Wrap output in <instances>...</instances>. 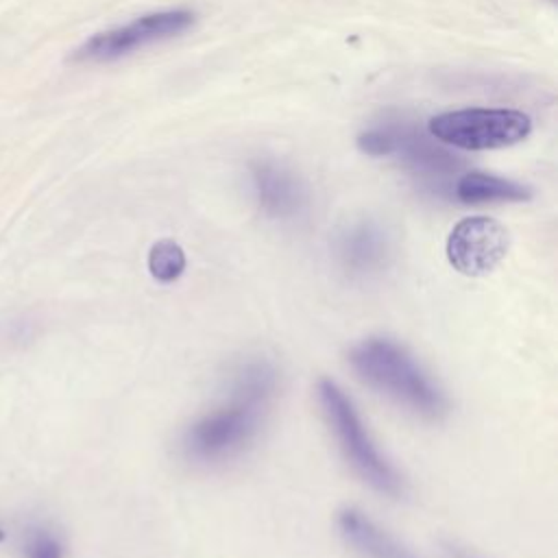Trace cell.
<instances>
[{"label":"cell","mask_w":558,"mask_h":558,"mask_svg":"<svg viewBox=\"0 0 558 558\" xmlns=\"http://www.w3.org/2000/svg\"><path fill=\"white\" fill-rule=\"evenodd\" d=\"M277 397L279 371L272 360L253 355L235 364L220 399L183 429V460L203 469L238 460L259 438Z\"/></svg>","instance_id":"cell-1"},{"label":"cell","mask_w":558,"mask_h":558,"mask_svg":"<svg viewBox=\"0 0 558 558\" xmlns=\"http://www.w3.org/2000/svg\"><path fill=\"white\" fill-rule=\"evenodd\" d=\"M347 362L362 384L416 418L438 421L447 414L445 390L401 342L368 336L349 349Z\"/></svg>","instance_id":"cell-2"},{"label":"cell","mask_w":558,"mask_h":558,"mask_svg":"<svg viewBox=\"0 0 558 558\" xmlns=\"http://www.w3.org/2000/svg\"><path fill=\"white\" fill-rule=\"evenodd\" d=\"M316 401L351 471L375 493L392 499L403 497L405 495L403 473L379 449V445L375 442L373 434L368 432L360 410L355 408L347 390L338 381L329 377H320L316 381Z\"/></svg>","instance_id":"cell-3"},{"label":"cell","mask_w":558,"mask_h":558,"mask_svg":"<svg viewBox=\"0 0 558 558\" xmlns=\"http://www.w3.org/2000/svg\"><path fill=\"white\" fill-rule=\"evenodd\" d=\"M532 122L517 109H460L438 113L429 120V133L464 150L504 148L525 140Z\"/></svg>","instance_id":"cell-4"},{"label":"cell","mask_w":558,"mask_h":558,"mask_svg":"<svg viewBox=\"0 0 558 558\" xmlns=\"http://www.w3.org/2000/svg\"><path fill=\"white\" fill-rule=\"evenodd\" d=\"M194 22V13L187 9H168L157 13H146L135 17L133 22L98 33L89 37L74 54L76 61L102 63L113 61L124 54H131L137 48H144L155 41H163L177 37L179 33L187 31Z\"/></svg>","instance_id":"cell-5"},{"label":"cell","mask_w":558,"mask_h":558,"mask_svg":"<svg viewBox=\"0 0 558 558\" xmlns=\"http://www.w3.org/2000/svg\"><path fill=\"white\" fill-rule=\"evenodd\" d=\"M508 231L488 216H469L453 225L447 238L449 264L469 277L490 272L508 253Z\"/></svg>","instance_id":"cell-6"},{"label":"cell","mask_w":558,"mask_h":558,"mask_svg":"<svg viewBox=\"0 0 558 558\" xmlns=\"http://www.w3.org/2000/svg\"><path fill=\"white\" fill-rule=\"evenodd\" d=\"M333 255L338 268L349 277V281L366 283L377 279L388 268L392 244L381 225L360 220L338 233Z\"/></svg>","instance_id":"cell-7"},{"label":"cell","mask_w":558,"mask_h":558,"mask_svg":"<svg viewBox=\"0 0 558 558\" xmlns=\"http://www.w3.org/2000/svg\"><path fill=\"white\" fill-rule=\"evenodd\" d=\"M336 530L360 558H418L360 508L338 510Z\"/></svg>","instance_id":"cell-8"},{"label":"cell","mask_w":558,"mask_h":558,"mask_svg":"<svg viewBox=\"0 0 558 558\" xmlns=\"http://www.w3.org/2000/svg\"><path fill=\"white\" fill-rule=\"evenodd\" d=\"M253 185L257 203L270 218L288 220L303 211L305 190L299 179L277 163H255Z\"/></svg>","instance_id":"cell-9"},{"label":"cell","mask_w":558,"mask_h":558,"mask_svg":"<svg viewBox=\"0 0 558 558\" xmlns=\"http://www.w3.org/2000/svg\"><path fill=\"white\" fill-rule=\"evenodd\" d=\"M532 196V190L523 183L488 174V172H466L456 181V198L466 205L480 203H521Z\"/></svg>","instance_id":"cell-10"},{"label":"cell","mask_w":558,"mask_h":558,"mask_svg":"<svg viewBox=\"0 0 558 558\" xmlns=\"http://www.w3.org/2000/svg\"><path fill=\"white\" fill-rule=\"evenodd\" d=\"M65 541L50 525L35 521L24 527L20 538L22 558H65Z\"/></svg>","instance_id":"cell-11"},{"label":"cell","mask_w":558,"mask_h":558,"mask_svg":"<svg viewBox=\"0 0 558 558\" xmlns=\"http://www.w3.org/2000/svg\"><path fill=\"white\" fill-rule=\"evenodd\" d=\"M185 253L183 248L170 240H157L148 251V272L159 283H174L185 272Z\"/></svg>","instance_id":"cell-12"},{"label":"cell","mask_w":558,"mask_h":558,"mask_svg":"<svg viewBox=\"0 0 558 558\" xmlns=\"http://www.w3.org/2000/svg\"><path fill=\"white\" fill-rule=\"evenodd\" d=\"M442 554H445V558H484L475 549H471L466 545H460L456 541L442 543Z\"/></svg>","instance_id":"cell-13"},{"label":"cell","mask_w":558,"mask_h":558,"mask_svg":"<svg viewBox=\"0 0 558 558\" xmlns=\"http://www.w3.org/2000/svg\"><path fill=\"white\" fill-rule=\"evenodd\" d=\"M4 541V532H2V527H0V543Z\"/></svg>","instance_id":"cell-14"}]
</instances>
